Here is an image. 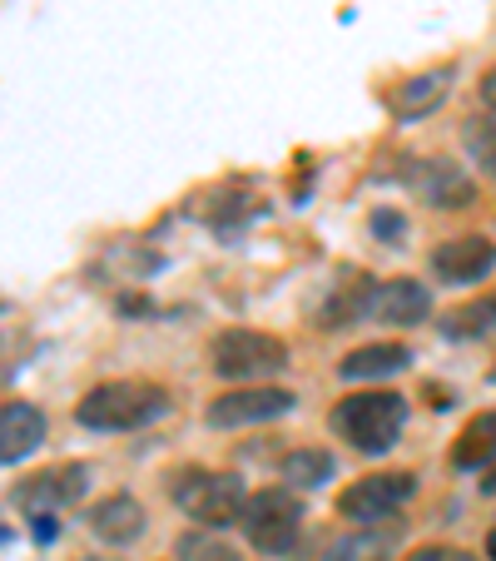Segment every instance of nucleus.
Masks as SVG:
<instances>
[{
    "instance_id": "nucleus-1",
    "label": "nucleus",
    "mask_w": 496,
    "mask_h": 561,
    "mask_svg": "<svg viewBox=\"0 0 496 561\" xmlns=\"http://www.w3.org/2000/svg\"><path fill=\"white\" fill-rule=\"evenodd\" d=\"M170 408V392L149 378H109L74 403V417L90 433H135Z\"/></svg>"
},
{
    "instance_id": "nucleus-2",
    "label": "nucleus",
    "mask_w": 496,
    "mask_h": 561,
    "mask_svg": "<svg viewBox=\"0 0 496 561\" xmlns=\"http://www.w3.org/2000/svg\"><path fill=\"white\" fill-rule=\"evenodd\" d=\"M327 427L353 447V453H388L407 427V398L392 388H372V392H348L338 398V408L327 413Z\"/></svg>"
},
{
    "instance_id": "nucleus-3",
    "label": "nucleus",
    "mask_w": 496,
    "mask_h": 561,
    "mask_svg": "<svg viewBox=\"0 0 496 561\" xmlns=\"http://www.w3.org/2000/svg\"><path fill=\"white\" fill-rule=\"evenodd\" d=\"M170 497L180 502V512H189L199 527H229L243 517L249 507V492L233 472H204V467H184L170 477Z\"/></svg>"
},
{
    "instance_id": "nucleus-4",
    "label": "nucleus",
    "mask_w": 496,
    "mask_h": 561,
    "mask_svg": "<svg viewBox=\"0 0 496 561\" xmlns=\"http://www.w3.org/2000/svg\"><path fill=\"white\" fill-rule=\"evenodd\" d=\"M209 368L229 382H264L288 368V343L258 329H223L209 343Z\"/></svg>"
},
{
    "instance_id": "nucleus-5",
    "label": "nucleus",
    "mask_w": 496,
    "mask_h": 561,
    "mask_svg": "<svg viewBox=\"0 0 496 561\" xmlns=\"http://www.w3.org/2000/svg\"><path fill=\"white\" fill-rule=\"evenodd\" d=\"M239 527H243V537H249L254 551H264V557H284V551H293L298 531H303V502H298L293 488H264V492L249 497Z\"/></svg>"
},
{
    "instance_id": "nucleus-6",
    "label": "nucleus",
    "mask_w": 496,
    "mask_h": 561,
    "mask_svg": "<svg viewBox=\"0 0 496 561\" xmlns=\"http://www.w3.org/2000/svg\"><path fill=\"white\" fill-rule=\"evenodd\" d=\"M293 403L298 398L288 388H274V382H249V388L219 392V398L204 408V423L209 427H258V423L284 417Z\"/></svg>"
},
{
    "instance_id": "nucleus-7",
    "label": "nucleus",
    "mask_w": 496,
    "mask_h": 561,
    "mask_svg": "<svg viewBox=\"0 0 496 561\" xmlns=\"http://www.w3.org/2000/svg\"><path fill=\"white\" fill-rule=\"evenodd\" d=\"M85 488H90L85 462H55L15 488V507L31 512V517H60L65 507H74V502L85 497Z\"/></svg>"
},
{
    "instance_id": "nucleus-8",
    "label": "nucleus",
    "mask_w": 496,
    "mask_h": 561,
    "mask_svg": "<svg viewBox=\"0 0 496 561\" xmlns=\"http://www.w3.org/2000/svg\"><path fill=\"white\" fill-rule=\"evenodd\" d=\"M412 492H417V477L412 472H368L358 482H348L338 497V512L348 522H382L397 507H407Z\"/></svg>"
},
{
    "instance_id": "nucleus-9",
    "label": "nucleus",
    "mask_w": 496,
    "mask_h": 561,
    "mask_svg": "<svg viewBox=\"0 0 496 561\" xmlns=\"http://www.w3.org/2000/svg\"><path fill=\"white\" fill-rule=\"evenodd\" d=\"M407 190L427 204V209H472L476 204V184L462 164L452 159H417L407 170Z\"/></svg>"
},
{
    "instance_id": "nucleus-10",
    "label": "nucleus",
    "mask_w": 496,
    "mask_h": 561,
    "mask_svg": "<svg viewBox=\"0 0 496 561\" xmlns=\"http://www.w3.org/2000/svg\"><path fill=\"white\" fill-rule=\"evenodd\" d=\"M496 268V244L486 233H457L432 249V274L442 284H482Z\"/></svg>"
},
{
    "instance_id": "nucleus-11",
    "label": "nucleus",
    "mask_w": 496,
    "mask_h": 561,
    "mask_svg": "<svg viewBox=\"0 0 496 561\" xmlns=\"http://www.w3.org/2000/svg\"><path fill=\"white\" fill-rule=\"evenodd\" d=\"M432 313V294L427 284L417 278H388V284H372L368 288V313L362 318H382V323H423Z\"/></svg>"
},
{
    "instance_id": "nucleus-12",
    "label": "nucleus",
    "mask_w": 496,
    "mask_h": 561,
    "mask_svg": "<svg viewBox=\"0 0 496 561\" xmlns=\"http://www.w3.org/2000/svg\"><path fill=\"white\" fill-rule=\"evenodd\" d=\"M145 507H139L129 492H115V497H100L95 507L85 512V527L95 531L100 541H109V547H129V541H139V531H145Z\"/></svg>"
},
{
    "instance_id": "nucleus-13",
    "label": "nucleus",
    "mask_w": 496,
    "mask_h": 561,
    "mask_svg": "<svg viewBox=\"0 0 496 561\" xmlns=\"http://www.w3.org/2000/svg\"><path fill=\"white\" fill-rule=\"evenodd\" d=\"M41 443H45V413L35 403L5 398V408H0V457H5V467L31 457Z\"/></svg>"
},
{
    "instance_id": "nucleus-14",
    "label": "nucleus",
    "mask_w": 496,
    "mask_h": 561,
    "mask_svg": "<svg viewBox=\"0 0 496 561\" xmlns=\"http://www.w3.org/2000/svg\"><path fill=\"white\" fill-rule=\"evenodd\" d=\"M447 80H452V65H437V70H423V75H412V80H402V85H392V95H388L392 115L397 119L432 115L447 100Z\"/></svg>"
},
{
    "instance_id": "nucleus-15",
    "label": "nucleus",
    "mask_w": 496,
    "mask_h": 561,
    "mask_svg": "<svg viewBox=\"0 0 496 561\" xmlns=\"http://www.w3.org/2000/svg\"><path fill=\"white\" fill-rule=\"evenodd\" d=\"M412 363V353L402 348V343H362V348H353L348 358L338 363V378L348 382H378V378H392V373H402Z\"/></svg>"
},
{
    "instance_id": "nucleus-16",
    "label": "nucleus",
    "mask_w": 496,
    "mask_h": 561,
    "mask_svg": "<svg viewBox=\"0 0 496 561\" xmlns=\"http://www.w3.org/2000/svg\"><path fill=\"white\" fill-rule=\"evenodd\" d=\"M496 462V408H486V413H476L472 423L457 433L452 443V467L457 472H476V467H492Z\"/></svg>"
},
{
    "instance_id": "nucleus-17",
    "label": "nucleus",
    "mask_w": 496,
    "mask_h": 561,
    "mask_svg": "<svg viewBox=\"0 0 496 561\" xmlns=\"http://www.w3.org/2000/svg\"><path fill=\"white\" fill-rule=\"evenodd\" d=\"M284 482L293 492H313L323 482H333V453L327 447H293L284 457Z\"/></svg>"
},
{
    "instance_id": "nucleus-18",
    "label": "nucleus",
    "mask_w": 496,
    "mask_h": 561,
    "mask_svg": "<svg viewBox=\"0 0 496 561\" xmlns=\"http://www.w3.org/2000/svg\"><path fill=\"white\" fill-rule=\"evenodd\" d=\"M442 333L447 339H492L496 333V294L452 308V313L442 318Z\"/></svg>"
},
{
    "instance_id": "nucleus-19",
    "label": "nucleus",
    "mask_w": 496,
    "mask_h": 561,
    "mask_svg": "<svg viewBox=\"0 0 496 561\" xmlns=\"http://www.w3.org/2000/svg\"><path fill=\"white\" fill-rule=\"evenodd\" d=\"M462 145L466 154H472V164L486 174V180H496V115H472L462 125Z\"/></svg>"
},
{
    "instance_id": "nucleus-20",
    "label": "nucleus",
    "mask_w": 496,
    "mask_h": 561,
    "mask_svg": "<svg viewBox=\"0 0 496 561\" xmlns=\"http://www.w3.org/2000/svg\"><path fill=\"white\" fill-rule=\"evenodd\" d=\"M174 551H180V561H239V551H233L229 541H219V531L214 527L184 531V537L174 541Z\"/></svg>"
},
{
    "instance_id": "nucleus-21",
    "label": "nucleus",
    "mask_w": 496,
    "mask_h": 561,
    "mask_svg": "<svg viewBox=\"0 0 496 561\" xmlns=\"http://www.w3.org/2000/svg\"><path fill=\"white\" fill-rule=\"evenodd\" d=\"M318 561H382V537L372 531H348V537H333Z\"/></svg>"
},
{
    "instance_id": "nucleus-22",
    "label": "nucleus",
    "mask_w": 496,
    "mask_h": 561,
    "mask_svg": "<svg viewBox=\"0 0 496 561\" xmlns=\"http://www.w3.org/2000/svg\"><path fill=\"white\" fill-rule=\"evenodd\" d=\"M407 561H472L466 551H457V547H417Z\"/></svg>"
},
{
    "instance_id": "nucleus-23",
    "label": "nucleus",
    "mask_w": 496,
    "mask_h": 561,
    "mask_svg": "<svg viewBox=\"0 0 496 561\" xmlns=\"http://www.w3.org/2000/svg\"><path fill=\"white\" fill-rule=\"evenodd\" d=\"M476 95H482V105L496 115V65H492V70H482V85H476Z\"/></svg>"
},
{
    "instance_id": "nucleus-24",
    "label": "nucleus",
    "mask_w": 496,
    "mask_h": 561,
    "mask_svg": "<svg viewBox=\"0 0 496 561\" xmlns=\"http://www.w3.org/2000/svg\"><path fill=\"white\" fill-rule=\"evenodd\" d=\"M372 233H388V239H397L402 219H397V214H372Z\"/></svg>"
},
{
    "instance_id": "nucleus-25",
    "label": "nucleus",
    "mask_w": 496,
    "mask_h": 561,
    "mask_svg": "<svg viewBox=\"0 0 496 561\" xmlns=\"http://www.w3.org/2000/svg\"><path fill=\"white\" fill-rule=\"evenodd\" d=\"M482 492H496V462L482 472Z\"/></svg>"
},
{
    "instance_id": "nucleus-26",
    "label": "nucleus",
    "mask_w": 496,
    "mask_h": 561,
    "mask_svg": "<svg viewBox=\"0 0 496 561\" xmlns=\"http://www.w3.org/2000/svg\"><path fill=\"white\" fill-rule=\"evenodd\" d=\"M486 557L496 561V531H492V537H486Z\"/></svg>"
},
{
    "instance_id": "nucleus-27",
    "label": "nucleus",
    "mask_w": 496,
    "mask_h": 561,
    "mask_svg": "<svg viewBox=\"0 0 496 561\" xmlns=\"http://www.w3.org/2000/svg\"><path fill=\"white\" fill-rule=\"evenodd\" d=\"M80 561H115V557H80Z\"/></svg>"
}]
</instances>
